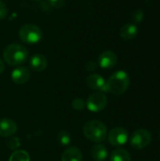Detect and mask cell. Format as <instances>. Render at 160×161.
<instances>
[{
	"mask_svg": "<svg viewBox=\"0 0 160 161\" xmlns=\"http://www.w3.org/2000/svg\"><path fill=\"white\" fill-rule=\"evenodd\" d=\"M3 58L6 63L10 66L21 65L28 58V51L22 44L10 43L4 49Z\"/></svg>",
	"mask_w": 160,
	"mask_h": 161,
	"instance_id": "1",
	"label": "cell"
},
{
	"mask_svg": "<svg viewBox=\"0 0 160 161\" xmlns=\"http://www.w3.org/2000/svg\"><path fill=\"white\" fill-rule=\"evenodd\" d=\"M97 68V64L94 61H88L86 64V70L88 72H93Z\"/></svg>",
	"mask_w": 160,
	"mask_h": 161,
	"instance_id": "24",
	"label": "cell"
},
{
	"mask_svg": "<svg viewBox=\"0 0 160 161\" xmlns=\"http://www.w3.org/2000/svg\"><path fill=\"white\" fill-rule=\"evenodd\" d=\"M152 142V134L147 129L140 128L134 131L130 138V145L137 150L146 148Z\"/></svg>",
	"mask_w": 160,
	"mask_h": 161,
	"instance_id": "5",
	"label": "cell"
},
{
	"mask_svg": "<svg viewBox=\"0 0 160 161\" xmlns=\"http://www.w3.org/2000/svg\"><path fill=\"white\" fill-rule=\"evenodd\" d=\"M118 62L117 55L109 50L104 51L98 58V64L103 69H111Z\"/></svg>",
	"mask_w": 160,
	"mask_h": 161,
	"instance_id": "9",
	"label": "cell"
},
{
	"mask_svg": "<svg viewBox=\"0 0 160 161\" xmlns=\"http://www.w3.org/2000/svg\"><path fill=\"white\" fill-rule=\"evenodd\" d=\"M8 161H30V156L25 150H16L10 155Z\"/></svg>",
	"mask_w": 160,
	"mask_h": 161,
	"instance_id": "17",
	"label": "cell"
},
{
	"mask_svg": "<svg viewBox=\"0 0 160 161\" xmlns=\"http://www.w3.org/2000/svg\"><path fill=\"white\" fill-rule=\"evenodd\" d=\"M83 156L81 151L74 146L68 147L61 156V161H82Z\"/></svg>",
	"mask_w": 160,
	"mask_h": 161,
	"instance_id": "14",
	"label": "cell"
},
{
	"mask_svg": "<svg viewBox=\"0 0 160 161\" xmlns=\"http://www.w3.org/2000/svg\"><path fill=\"white\" fill-rule=\"evenodd\" d=\"M86 106V103L84 102V100L82 98H75L73 100L72 102V107L74 110H77V111H81L84 109Z\"/></svg>",
	"mask_w": 160,
	"mask_h": 161,
	"instance_id": "19",
	"label": "cell"
},
{
	"mask_svg": "<svg viewBox=\"0 0 160 161\" xmlns=\"http://www.w3.org/2000/svg\"><path fill=\"white\" fill-rule=\"evenodd\" d=\"M108 140L112 146H123L128 141V132L124 127H115L109 131Z\"/></svg>",
	"mask_w": 160,
	"mask_h": 161,
	"instance_id": "7",
	"label": "cell"
},
{
	"mask_svg": "<svg viewBox=\"0 0 160 161\" xmlns=\"http://www.w3.org/2000/svg\"><path fill=\"white\" fill-rule=\"evenodd\" d=\"M110 161H131V156L125 149L117 148L111 153Z\"/></svg>",
	"mask_w": 160,
	"mask_h": 161,
	"instance_id": "16",
	"label": "cell"
},
{
	"mask_svg": "<svg viewBox=\"0 0 160 161\" xmlns=\"http://www.w3.org/2000/svg\"><path fill=\"white\" fill-rule=\"evenodd\" d=\"M143 17H144V12L141 8H137L132 14V19L135 23H141L143 20Z\"/></svg>",
	"mask_w": 160,
	"mask_h": 161,
	"instance_id": "20",
	"label": "cell"
},
{
	"mask_svg": "<svg viewBox=\"0 0 160 161\" xmlns=\"http://www.w3.org/2000/svg\"><path fill=\"white\" fill-rule=\"evenodd\" d=\"M48 4L56 8H62L65 5V0H47Z\"/></svg>",
	"mask_w": 160,
	"mask_h": 161,
	"instance_id": "22",
	"label": "cell"
},
{
	"mask_svg": "<svg viewBox=\"0 0 160 161\" xmlns=\"http://www.w3.org/2000/svg\"><path fill=\"white\" fill-rule=\"evenodd\" d=\"M19 38L26 44H35L41 40L42 32L36 25L27 24L19 29Z\"/></svg>",
	"mask_w": 160,
	"mask_h": 161,
	"instance_id": "4",
	"label": "cell"
},
{
	"mask_svg": "<svg viewBox=\"0 0 160 161\" xmlns=\"http://www.w3.org/2000/svg\"><path fill=\"white\" fill-rule=\"evenodd\" d=\"M8 14V8L7 6L0 0V20H3L7 17Z\"/></svg>",
	"mask_w": 160,
	"mask_h": 161,
	"instance_id": "23",
	"label": "cell"
},
{
	"mask_svg": "<svg viewBox=\"0 0 160 161\" xmlns=\"http://www.w3.org/2000/svg\"><path fill=\"white\" fill-rule=\"evenodd\" d=\"M4 70H5V65H4V61L1 59V58H0V75L4 72Z\"/></svg>",
	"mask_w": 160,
	"mask_h": 161,
	"instance_id": "25",
	"label": "cell"
},
{
	"mask_svg": "<svg viewBox=\"0 0 160 161\" xmlns=\"http://www.w3.org/2000/svg\"><path fill=\"white\" fill-rule=\"evenodd\" d=\"M84 136L91 142L100 143L107 139L108 128L105 124L98 120L87 122L83 126Z\"/></svg>",
	"mask_w": 160,
	"mask_h": 161,
	"instance_id": "3",
	"label": "cell"
},
{
	"mask_svg": "<svg viewBox=\"0 0 160 161\" xmlns=\"http://www.w3.org/2000/svg\"><path fill=\"white\" fill-rule=\"evenodd\" d=\"M107 105H108V98L101 92L91 93L88 97V100L86 102L87 108L91 112L102 111L103 109H105Z\"/></svg>",
	"mask_w": 160,
	"mask_h": 161,
	"instance_id": "6",
	"label": "cell"
},
{
	"mask_svg": "<svg viewBox=\"0 0 160 161\" xmlns=\"http://www.w3.org/2000/svg\"><path fill=\"white\" fill-rule=\"evenodd\" d=\"M91 158L95 161H105L108 156V151L104 144L97 143L91 148Z\"/></svg>",
	"mask_w": 160,
	"mask_h": 161,
	"instance_id": "15",
	"label": "cell"
},
{
	"mask_svg": "<svg viewBox=\"0 0 160 161\" xmlns=\"http://www.w3.org/2000/svg\"><path fill=\"white\" fill-rule=\"evenodd\" d=\"M159 138H160V132H159Z\"/></svg>",
	"mask_w": 160,
	"mask_h": 161,
	"instance_id": "26",
	"label": "cell"
},
{
	"mask_svg": "<svg viewBox=\"0 0 160 161\" xmlns=\"http://www.w3.org/2000/svg\"><path fill=\"white\" fill-rule=\"evenodd\" d=\"M138 35V27L135 24L128 23L123 25L120 29V36L122 39L129 41L133 40Z\"/></svg>",
	"mask_w": 160,
	"mask_h": 161,
	"instance_id": "13",
	"label": "cell"
},
{
	"mask_svg": "<svg viewBox=\"0 0 160 161\" xmlns=\"http://www.w3.org/2000/svg\"><path fill=\"white\" fill-rule=\"evenodd\" d=\"M31 69L35 72H42L47 67V58L41 54H35L29 60Z\"/></svg>",
	"mask_w": 160,
	"mask_h": 161,
	"instance_id": "12",
	"label": "cell"
},
{
	"mask_svg": "<svg viewBox=\"0 0 160 161\" xmlns=\"http://www.w3.org/2000/svg\"><path fill=\"white\" fill-rule=\"evenodd\" d=\"M57 139H58V143H59L61 146H64V147L69 146V145L71 144V142H72V136H71V134H70L68 131H66V130H61V131H59L58 134Z\"/></svg>",
	"mask_w": 160,
	"mask_h": 161,
	"instance_id": "18",
	"label": "cell"
},
{
	"mask_svg": "<svg viewBox=\"0 0 160 161\" xmlns=\"http://www.w3.org/2000/svg\"><path fill=\"white\" fill-rule=\"evenodd\" d=\"M86 84L89 89L99 91L101 92H107V81L104 77L98 74H92L86 79Z\"/></svg>",
	"mask_w": 160,
	"mask_h": 161,
	"instance_id": "8",
	"label": "cell"
},
{
	"mask_svg": "<svg viewBox=\"0 0 160 161\" xmlns=\"http://www.w3.org/2000/svg\"><path fill=\"white\" fill-rule=\"evenodd\" d=\"M130 84V78L126 72L117 71L110 75L107 81V91L114 95H122L124 93Z\"/></svg>",
	"mask_w": 160,
	"mask_h": 161,
	"instance_id": "2",
	"label": "cell"
},
{
	"mask_svg": "<svg viewBox=\"0 0 160 161\" xmlns=\"http://www.w3.org/2000/svg\"><path fill=\"white\" fill-rule=\"evenodd\" d=\"M18 126L16 123L8 118L0 119V137L8 138L13 136L17 132Z\"/></svg>",
	"mask_w": 160,
	"mask_h": 161,
	"instance_id": "10",
	"label": "cell"
},
{
	"mask_svg": "<svg viewBox=\"0 0 160 161\" xmlns=\"http://www.w3.org/2000/svg\"><path fill=\"white\" fill-rule=\"evenodd\" d=\"M20 145H21V142H20L19 138L13 137V138H11V139L9 140V142H8V146H9V148H10L11 150H15L16 148L20 147Z\"/></svg>",
	"mask_w": 160,
	"mask_h": 161,
	"instance_id": "21",
	"label": "cell"
},
{
	"mask_svg": "<svg viewBox=\"0 0 160 161\" xmlns=\"http://www.w3.org/2000/svg\"><path fill=\"white\" fill-rule=\"evenodd\" d=\"M30 78V72L26 67H17L11 73V79L17 85H23L26 83Z\"/></svg>",
	"mask_w": 160,
	"mask_h": 161,
	"instance_id": "11",
	"label": "cell"
}]
</instances>
